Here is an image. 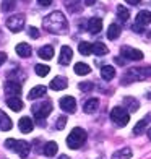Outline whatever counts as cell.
Instances as JSON below:
<instances>
[{
  "mask_svg": "<svg viewBox=\"0 0 151 159\" xmlns=\"http://www.w3.org/2000/svg\"><path fill=\"white\" fill-rule=\"evenodd\" d=\"M42 26H44V30H47L52 34H60V33L67 31L68 23H67V18L63 16L62 11H52L42 20Z\"/></svg>",
  "mask_w": 151,
  "mask_h": 159,
  "instance_id": "1",
  "label": "cell"
},
{
  "mask_svg": "<svg viewBox=\"0 0 151 159\" xmlns=\"http://www.w3.org/2000/svg\"><path fill=\"white\" fill-rule=\"evenodd\" d=\"M7 104H8V107L15 112H20L21 109H23V101H21L20 98H8L7 99Z\"/></svg>",
  "mask_w": 151,
  "mask_h": 159,
  "instance_id": "24",
  "label": "cell"
},
{
  "mask_svg": "<svg viewBox=\"0 0 151 159\" xmlns=\"http://www.w3.org/2000/svg\"><path fill=\"white\" fill-rule=\"evenodd\" d=\"M5 25H7V28H8L10 31L18 33V31H21V28L25 26V15L20 13V15H13L10 18H7Z\"/></svg>",
  "mask_w": 151,
  "mask_h": 159,
  "instance_id": "7",
  "label": "cell"
},
{
  "mask_svg": "<svg viewBox=\"0 0 151 159\" xmlns=\"http://www.w3.org/2000/svg\"><path fill=\"white\" fill-rule=\"evenodd\" d=\"M5 93L10 98H18L21 94V83L20 81H7L5 83Z\"/></svg>",
  "mask_w": 151,
  "mask_h": 159,
  "instance_id": "10",
  "label": "cell"
},
{
  "mask_svg": "<svg viewBox=\"0 0 151 159\" xmlns=\"http://www.w3.org/2000/svg\"><path fill=\"white\" fill-rule=\"evenodd\" d=\"M148 138H149V140H151V128H149V130H148Z\"/></svg>",
  "mask_w": 151,
  "mask_h": 159,
  "instance_id": "42",
  "label": "cell"
},
{
  "mask_svg": "<svg viewBox=\"0 0 151 159\" xmlns=\"http://www.w3.org/2000/svg\"><path fill=\"white\" fill-rule=\"evenodd\" d=\"M31 112H33V115H34L38 120H42V119H46L47 115L52 112V104H50V101L36 102V104H33V107H31Z\"/></svg>",
  "mask_w": 151,
  "mask_h": 159,
  "instance_id": "4",
  "label": "cell"
},
{
  "mask_svg": "<svg viewBox=\"0 0 151 159\" xmlns=\"http://www.w3.org/2000/svg\"><path fill=\"white\" fill-rule=\"evenodd\" d=\"M65 125H67V117H59L57 119V122H55V128L57 130H62V128H65Z\"/></svg>",
  "mask_w": 151,
  "mask_h": 159,
  "instance_id": "34",
  "label": "cell"
},
{
  "mask_svg": "<svg viewBox=\"0 0 151 159\" xmlns=\"http://www.w3.org/2000/svg\"><path fill=\"white\" fill-rule=\"evenodd\" d=\"M98 107H99V101L96 98H93V99H88L83 104V111H85V114H94Z\"/></svg>",
  "mask_w": 151,
  "mask_h": 159,
  "instance_id": "15",
  "label": "cell"
},
{
  "mask_svg": "<svg viewBox=\"0 0 151 159\" xmlns=\"http://www.w3.org/2000/svg\"><path fill=\"white\" fill-rule=\"evenodd\" d=\"M120 54L124 55V57H127L128 60H141L143 59V52H141V50L133 49V47H128V46L122 47L120 49Z\"/></svg>",
  "mask_w": 151,
  "mask_h": 159,
  "instance_id": "8",
  "label": "cell"
},
{
  "mask_svg": "<svg viewBox=\"0 0 151 159\" xmlns=\"http://www.w3.org/2000/svg\"><path fill=\"white\" fill-rule=\"evenodd\" d=\"M124 104H125V109H128L130 112L138 111V107H140V102L135 98H132V96H125L124 98Z\"/></svg>",
  "mask_w": 151,
  "mask_h": 159,
  "instance_id": "21",
  "label": "cell"
},
{
  "mask_svg": "<svg viewBox=\"0 0 151 159\" xmlns=\"http://www.w3.org/2000/svg\"><path fill=\"white\" fill-rule=\"evenodd\" d=\"M78 50H80V54L81 55H89V54H93V44L91 42H80L78 44Z\"/></svg>",
  "mask_w": 151,
  "mask_h": 159,
  "instance_id": "29",
  "label": "cell"
},
{
  "mask_svg": "<svg viewBox=\"0 0 151 159\" xmlns=\"http://www.w3.org/2000/svg\"><path fill=\"white\" fill-rule=\"evenodd\" d=\"M71 57H73V50L68 46H63L60 49V57H59V63L60 65H68L71 62Z\"/></svg>",
  "mask_w": 151,
  "mask_h": 159,
  "instance_id": "11",
  "label": "cell"
},
{
  "mask_svg": "<svg viewBox=\"0 0 151 159\" xmlns=\"http://www.w3.org/2000/svg\"><path fill=\"white\" fill-rule=\"evenodd\" d=\"M151 75V68H130L124 75V83L136 81V80H145Z\"/></svg>",
  "mask_w": 151,
  "mask_h": 159,
  "instance_id": "6",
  "label": "cell"
},
{
  "mask_svg": "<svg viewBox=\"0 0 151 159\" xmlns=\"http://www.w3.org/2000/svg\"><path fill=\"white\" fill-rule=\"evenodd\" d=\"M38 3L41 7H49L50 3H52V0H38Z\"/></svg>",
  "mask_w": 151,
  "mask_h": 159,
  "instance_id": "37",
  "label": "cell"
},
{
  "mask_svg": "<svg viewBox=\"0 0 151 159\" xmlns=\"http://www.w3.org/2000/svg\"><path fill=\"white\" fill-rule=\"evenodd\" d=\"M68 86V81L65 76H55L52 81H50V89L54 91H60V89H65Z\"/></svg>",
  "mask_w": 151,
  "mask_h": 159,
  "instance_id": "12",
  "label": "cell"
},
{
  "mask_svg": "<svg viewBox=\"0 0 151 159\" xmlns=\"http://www.w3.org/2000/svg\"><path fill=\"white\" fill-rule=\"evenodd\" d=\"M59 159H70V157H68V156H67V154H62V156H60V157H59Z\"/></svg>",
  "mask_w": 151,
  "mask_h": 159,
  "instance_id": "41",
  "label": "cell"
},
{
  "mask_svg": "<svg viewBox=\"0 0 151 159\" xmlns=\"http://www.w3.org/2000/svg\"><path fill=\"white\" fill-rule=\"evenodd\" d=\"M34 70H36V75L38 76H47V73L50 71V68L47 67V65H42V63H38L34 67Z\"/></svg>",
  "mask_w": 151,
  "mask_h": 159,
  "instance_id": "31",
  "label": "cell"
},
{
  "mask_svg": "<svg viewBox=\"0 0 151 159\" xmlns=\"http://www.w3.org/2000/svg\"><path fill=\"white\" fill-rule=\"evenodd\" d=\"M117 15H119V18H120L122 21H127L128 16H130V13H128V10L125 8L124 5H119V7H117Z\"/></svg>",
  "mask_w": 151,
  "mask_h": 159,
  "instance_id": "32",
  "label": "cell"
},
{
  "mask_svg": "<svg viewBox=\"0 0 151 159\" xmlns=\"http://www.w3.org/2000/svg\"><path fill=\"white\" fill-rule=\"evenodd\" d=\"M42 148H44V149H42V153H44L47 157L55 156V154H57V149H59V146H57L55 141H49V143H46Z\"/></svg>",
  "mask_w": 151,
  "mask_h": 159,
  "instance_id": "22",
  "label": "cell"
},
{
  "mask_svg": "<svg viewBox=\"0 0 151 159\" xmlns=\"http://www.w3.org/2000/svg\"><path fill=\"white\" fill-rule=\"evenodd\" d=\"M80 89L81 91H91L93 89V83H80Z\"/></svg>",
  "mask_w": 151,
  "mask_h": 159,
  "instance_id": "36",
  "label": "cell"
},
{
  "mask_svg": "<svg viewBox=\"0 0 151 159\" xmlns=\"http://www.w3.org/2000/svg\"><path fill=\"white\" fill-rule=\"evenodd\" d=\"M109 50H107V47L103 44V42H96V44H93V54H96V55H106Z\"/></svg>",
  "mask_w": 151,
  "mask_h": 159,
  "instance_id": "30",
  "label": "cell"
},
{
  "mask_svg": "<svg viewBox=\"0 0 151 159\" xmlns=\"http://www.w3.org/2000/svg\"><path fill=\"white\" fill-rule=\"evenodd\" d=\"M125 2H127V3H130V5H138L141 0H125Z\"/></svg>",
  "mask_w": 151,
  "mask_h": 159,
  "instance_id": "39",
  "label": "cell"
},
{
  "mask_svg": "<svg viewBox=\"0 0 151 159\" xmlns=\"http://www.w3.org/2000/svg\"><path fill=\"white\" fill-rule=\"evenodd\" d=\"M5 60H7V54L5 52H0V67L5 63Z\"/></svg>",
  "mask_w": 151,
  "mask_h": 159,
  "instance_id": "38",
  "label": "cell"
},
{
  "mask_svg": "<svg viewBox=\"0 0 151 159\" xmlns=\"http://www.w3.org/2000/svg\"><path fill=\"white\" fill-rule=\"evenodd\" d=\"M59 104H60V109L68 112V114H73L75 109H76V101H75V98H71V96H63Z\"/></svg>",
  "mask_w": 151,
  "mask_h": 159,
  "instance_id": "9",
  "label": "cell"
},
{
  "mask_svg": "<svg viewBox=\"0 0 151 159\" xmlns=\"http://www.w3.org/2000/svg\"><path fill=\"white\" fill-rule=\"evenodd\" d=\"M16 5V0H3L2 2V11H11Z\"/></svg>",
  "mask_w": 151,
  "mask_h": 159,
  "instance_id": "33",
  "label": "cell"
},
{
  "mask_svg": "<svg viewBox=\"0 0 151 159\" xmlns=\"http://www.w3.org/2000/svg\"><path fill=\"white\" fill-rule=\"evenodd\" d=\"M133 30H135L136 33H141V31H143V30H141V28H140L138 25H136V26H133Z\"/></svg>",
  "mask_w": 151,
  "mask_h": 159,
  "instance_id": "40",
  "label": "cell"
},
{
  "mask_svg": "<svg viewBox=\"0 0 151 159\" xmlns=\"http://www.w3.org/2000/svg\"><path fill=\"white\" fill-rule=\"evenodd\" d=\"M135 20H136V25L138 26H146L151 23V11L141 10V11H138V15H136Z\"/></svg>",
  "mask_w": 151,
  "mask_h": 159,
  "instance_id": "13",
  "label": "cell"
},
{
  "mask_svg": "<svg viewBox=\"0 0 151 159\" xmlns=\"http://www.w3.org/2000/svg\"><path fill=\"white\" fill-rule=\"evenodd\" d=\"M18 127L23 133H31L33 128H34V124H33V120L30 117H21L20 122H18Z\"/></svg>",
  "mask_w": 151,
  "mask_h": 159,
  "instance_id": "14",
  "label": "cell"
},
{
  "mask_svg": "<svg viewBox=\"0 0 151 159\" xmlns=\"http://www.w3.org/2000/svg\"><path fill=\"white\" fill-rule=\"evenodd\" d=\"M28 34H30V38L38 39L39 38V30H38V28H34V26H30V28H28Z\"/></svg>",
  "mask_w": 151,
  "mask_h": 159,
  "instance_id": "35",
  "label": "cell"
},
{
  "mask_svg": "<svg viewBox=\"0 0 151 159\" xmlns=\"http://www.w3.org/2000/svg\"><path fill=\"white\" fill-rule=\"evenodd\" d=\"M85 141H86V132L83 128H80V127H75L70 132V135L67 136V144H68V148H71V149L81 148L85 144Z\"/></svg>",
  "mask_w": 151,
  "mask_h": 159,
  "instance_id": "3",
  "label": "cell"
},
{
  "mask_svg": "<svg viewBox=\"0 0 151 159\" xmlns=\"http://www.w3.org/2000/svg\"><path fill=\"white\" fill-rule=\"evenodd\" d=\"M38 55L41 57L42 60H50L54 57V47L52 46H44L38 50Z\"/></svg>",
  "mask_w": 151,
  "mask_h": 159,
  "instance_id": "20",
  "label": "cell"
},
{
  "mask_svg": "<svg viewBox=\"0 0 151 159\" xmlns=\"http://www.w3.org/2000/svg\"><path fill=\"white\" fill-rule=\"evenodd\" d=\"M119 36H120V26L119 25H111L109 30H107V38L111 41H114V39H117Z\"/></svg>",
  "mask_w": 151,
  "mask_h": 159,
  "instance_id": "28",
  "label": "cell"
},
{
  "mask_svg": "<svg viewBox=\"0 0 151 159\" xmlns=\"http://www.w3.org/2000/svg\"><path fill=\"white\" fill-rule=\"evenodd\" d=\"M111 120L116 124L117 127H125L130 122V114L122 107H114L111 111Z\"/></svg>",
  "mask_w": 151,
  "mask_h": 159,
  "instance_id": "5",
  "label": "cell"
},
{
  "mask_svg": "<svg viewBox=\"0 0 151 159\" xmlns=\"http://www.w3.org/2000/svg\"><path fill=\"white\" fill-rule=\"evenodd\" d=\"M5 146L11 149V151H15V153L20 156V157H28V154H30V143L25 141V140H13V138H8V140H5Z\"/></svg>",
  "mask_w": 151,
  "mask_h": 159,
  "instance_id": "2",
  "label": "cell"
},
{
  "mask_svg": "<svg viewBox=\"0 0 151 159\" xmlns=\"http://www.w3.org/2000/svg\"><path fill=\"white\" fill-rule=\"evenodd\" d=\"M149 119H151V115H146V117H143V119L138 122V124L135 125V128H133V133H135V135H140V133L143 132V130L146 128V125L149 124Z\"/></svg>",
  "mask_w": 151,
  "mask_h": 159,
  "instance_id": "26",
  "label": "cell"
},
{
  "mask_svg": "<svg viewBox=\"0 0 151 159\" xmlns=\"http://www.w3.org/2000/svg\"><path fill=\"white\" fill-rule=\"evenodd\" d=\"M89 71H91L89 65H86V63H83V62H78V63H75V73H76V75L83 76V75H88Z\"/></svg>",
  "mask_w": 151,
  "mask_h": 159,
  "instance_id": "27",
  "label": "cell"
},
{
  "mask_svg": "<svg viewBox=\"0 0 151 159\" xmlns=\"http://www.w3.org/2000/svg\"><path fill=\"white\" fill-rule=\"evenodd\" d=\"M11 127H13V124H11L10 117L3 111H0V130L2 132H8V130H11Z\"/></svg>",
  "mask_w": 151,
  "mask_h": 159,
  "instance_id": "16",
  "label": "cell"
},
{
  "mask_svg": "<svg viewBox=\"0 0 151 159\" xmlns=\"http://www.w3.org/2000/svg\"><path fill=\"white\" fill-rule=\"evenodd\" d=\"M132 157V149L130 148H122L112 154V159H130Z\"/></svg>",
  "mask_w": 151,
  "mask_h": 159,
  "instance_id": "25",
  "label": "cell"
},
{
  "mask_svg": "<svg viewBox=\"0 0 151 159\" xmlns=\"http://www.w3.org/2000/svg\"><path fill=\"white\" fill-rule=\"evenodd\" d=\"M16 54L20 55V57H30L31 55V52H33V49H31V46L30 44H26V42H20V44L16 46Z\"/></svg>",
  "mask_w": 151,
  "mask_h": 159,
  "instance_id": "19",
  "label": "cell"
},
{
  "mask_svg": "<svg viewBox=\"0 0 151 159\" xmlns=\"http://www.w3.org/2000/svg\"><path fill=\"white\" fill-rule=\"evenodd\" d=\"M101 28H103V21H101V18H89V21H88V31L91 34L99 33Z\"/></svg>",
  "mask_w": 151,
  "mask_h": 159,
  "instance_id": "17",
  "label": "cell"
},
{
  "mask_svg": "<svg viewBox=\"0 0 151 159\" xmlns=\"http://www.w3.org/2000/svg\"><path fill=\"white\" fill-rule=\"evenodd\" d=\"M101 76H103L104 81H111V80L116 76V70H114V67H111V65H104V67L101 68Z\"/></svg>",
  "mask_w": 151,
  "mask_h": 159,
  "instance_id": "23",
  "label": "cell"
},
{
  "mask_svg": "<svg viewBox=\"0 0 151 159\" xmlns=\"http://www.w3.org/2000/svg\"><path fill=\"white\" fill-rule=\"evenodd\" d=\"M46 93H47L46 86H34L30 91V94H28V99H39L42 96H46Z\"/></svg>",
  "mask_w": 151,
  "mask_h": 159,
  "instance_id": "18",
  "label": "cell"
}]
</instances>
